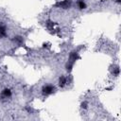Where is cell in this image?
Here are the masks:
<instances>
[{
	"label": "cell",
	"mask_w": 121,
	"mask_h": 121,
	"mask_svg": "<svg viewBox=\"0 0 121 121\" xmlns=\"http://www.w3.org/2000/svg\"><path fill=\"white\" fill-rule=\"evenodd\" d=\"M81 108H83V109H87V102H82L81 103Z\"/></svg>",
	"instance_id": "6"
},
{
	"label": "cell",
	"mask_w": 121,
	"mask_h": 121,
	"mask_svg": "<svg viewBox=\"0 0 121 121\" xmlns=\"http://www.w3.org/2000/svg\"><path fill=\"white\" fill-rule=\"evenodd\" d=\"M55 91H56L55 86H53V85H51V84H45V85H43V88H42V94H43V95H51V94L55 93Z\"/></svg>",
	"instance_id": "1"
},
{
	"label": "cell",
	"mask_w": 121,
	"mask_h": 121,
	"mask_svg": "<svg viewBox=\"0 0 121 121\" xmlns=\"http://www.w3.org/2000/svg\"><path fill=\"white\" fill-rule=\"evenodd\" d=\"M66 78L65 77H63V76H61L60 78V79H59V85L60 86V87H64L65 85H66Z\"/></svg>",
	"instance_id": "5"
},
{
	"label": "cell",
	"mask_w": 121,
	"mask_h": 121,
	"mask_svg": "<svg viewBox=\"0 0 121 121\" xmlns=\"http://www.w3.org/2000/svg\"><path fill=\"white\" fill-rule=\"evenodd\" d=\"M7 33H8V28L6 24H4L3 22H0V39L6 37Z\"/></svg>",
	"instance_id": "2"
},
{
	"label": "cell",
	"mask_w": 121,
	"mask_h": 121,
	"mask_svg": "<svg viewBox=\"0 0 121 121\" xmlns=\"http://www.w3.org/2000/svg\"><path fill=\"white\" fill-rule=\"evenodd\" d=\"M77 5H78V8L79 9H86V3L84 2V0H78Z\"/></svg>",
	"instance_id": "4"
},
{
	"label": "cell",
	"mask_w": 121,
	"mask_h": 121,
	"mask_svg": "<svg viewBox=\"0 0 121 121\" xmlns=\"http://www.w3.org/2000/svg\"><path fill=\"white\" fill-rule=\"evenodd\" d=\"M2 95H3L4 97H6V98L10 97V96H11V91H10V89L5 88V89L2 91Z\"/></svg>",
	"instance_id": "3"
}]
</instances>
